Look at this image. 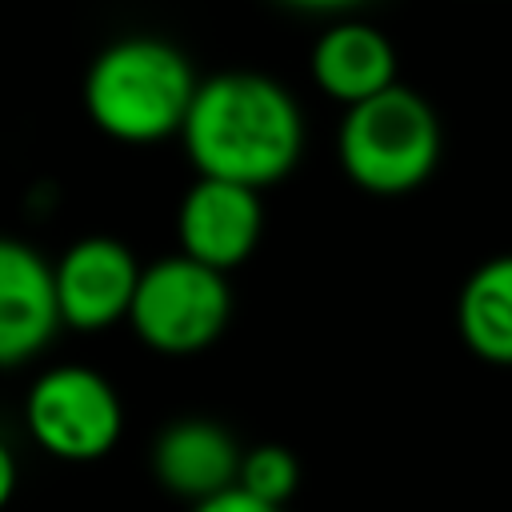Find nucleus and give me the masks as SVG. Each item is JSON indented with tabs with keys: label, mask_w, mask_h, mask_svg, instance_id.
<instances>
[{
	"label": "nucleus",
	"mask_w": 512,
	"mask_h": 512,
	"mask_svg": "<svg viewBox=\"0 0 512 512\" xmlns=\"http://www.w3.org/2000/svg\"><path fill=\"white\" fill-rule=\"evenodd\" d=\"M312 76L332 100L348 108L396 84V48L380 28L344 20L316 40Z\"/></svg>",
	"instance_id": "9d476101"
},
{
	"label": "nucleus",
	"mask_w": 512,
	"mask_h": 512,
	"mask_svg": "<svg viewBox=\"0 0 512 512\" xmlns=\"http://www.w3.org/2000/svg\"><path fill=\"white\" fill-rule=\"evenodd\" d=\"M336 156L348 180L364 192H412L440 160V120L420 92L392 84L360 104H348L336 132Z\"/></svg>",
	"instance_id": "7ed1b4c3"
},
{
	"label": "nucleus",
	"mask_w": 512,
	"mask_h": 512,
	"mask_svg": "<svg viewBox=\"0 0 512 512\" xmlns=\"http://www.w3.org/2000/svg\"><path fill=\"white\" fill-rule=\"evenodd\" d=\"M240 444L232 440L228 428L216 420H176L168 424L156 444H152V476L160 480L164 492L196 504L204 496H216L236 484L240 472Z\"/></svg>",
	"instance_id": "1a4fd4ad"
},
{
	"label": "nucleus",
	"mask_w": 512,
	"mask_h": 512,
	"mask_svg": "<svg viewBox=\"0 0 512 512\" xmlns=\"http://www.w3.org/2000/svg\"><path fill=\"white\" fill-rule=\"evenodd\" d=\"M236 484L264 504L284 508L300 488V464L284 444H256L240 456Z\"/></svg>",
	"instance_id": "f8f14e48"
},
{
	"label": "nucleus",
	"mask_w": 512,
	"mask_h": 512,
	"mask_svg": "<svg viewBox=\"0 0 512 512\" xmlns=\"http://www.w3.org/2000/svg\"><path fill=\"white\" fill-rule=\"evenodd\" d=\"M232 292L224 272L192 260V256H164L140 268L136 296L128 308L132 332L164 356H192L228 328Z\"/></svg>",
	"instance_id": "20e7f679"
},
{
	"label": "nucleus",
	"mask_w": 512,
	"mask_h": 512,
	"mask_svg": "<svg viewBox=\"0 0 512 512\" xmlns=\"http://www.w3.org/2000/svg\"><path fill=\"white\" fill-rule=\"evenodd\" d=\"M12 492H16V456H12V448L0 440V512L8 508Z\"/></svg>",
	"instance_id": "4468645a"
},
{
	"label": "nucleus",
	"mask_w": 512,
	"mask_h": 512,
	"mask_svg": "<svg viewBox=\"0 0 512 512\" xmlns=\"http://www.w3.org/2000/svg\"><path fill=\"white\" fill-rule=\"evenodd\" d=\"M196 96L192 64L156 36L108 44L84 76L88 120L120 144H156L184 128Z\"/></svg>",
	"instance_id": "f03ea898"
},
{
	"label": "nucleus",
	"mask_w": 512,
	"mask_h": 512,
	"mask_svg": "<svg viewBox=\"0 0 512 512\" xmlns=\"http://www.w3.org/2000/svg\"><path fill=\"white\" fill-rule=\"evenodd\" d=\"M288 8H300V12H344V8H356L364 0H280Z\"/></svg>",
	"instance_id": "2eb2a0df"
},
{
	"label": "nucleus",
	"mask_w": 512,
	"mask_h": 512,
	"mask_svg": "<svg viewBox=\"0 0 512 512\" xmlns=\"http://www.w3.org/2000/svg\"><path fill=\"white\" fill-rule=\"evenodd\" d=\"M60 328L48 260L24 240L0 236V368L32 360Z\"/></svg>",
	"instance_id": "6e6552de"
},
{
	"label": "nucleus",
	"mask_w": 512,
	"mask_h": 512,
	"mask_svg": "<svg viewBox=\"0 0 512 512\" xmlns=\"http://www.w3.org/2000/svg\"><path fill=\"white\" fill-rule=\"evenodd\" d=\"M180 136L200 176L264 188L300 160L304 120L276 80L224 72L196 84Z\"/></svg>",
	"instance_id": "f257e3e1"
},
{
	"label": "nucleus",
	"mask_w": 512,
	"mask_h": 512,
	"mask_svg": "<svg viewBox=\"0 0 512 512\" xmlns=\"http://www.w3.org/2000/svg\"><path fill=\"white\" fill-rule=\"evenodd\" d=\"M260 228H264V208L256 188L216 176H200L184 192L176 212L180 252L216 272L244 264L260 240Z\"/></svg>",
	"instance_id": "0eeeda50"
},
{
	"label": "nucleus",
	"mask_w": 512,
	"mask_h": 512,
	"mask_svg": "<svg viewBox=\"0 0 512 512\" xmlns=\"http://www.w3.org/2000/svg\"><path fill=\"white\" fill-rule=\"evenodd\" d=\"M136 280H140V264L120 240L112 236L76 240L52 268L60 324L80 332H100L112 328L116 320H128Z\"/></svg>",
	"instance_id": "423d86ee"
},
{
	"label": "nucleus",
	"mask_w": 512,
	"mask_h": 512,
	"mask_svg": "<svg viewBox=\"0 0 512 512\" xmlns=\"http://www.w3.org/2000/svg\"><path fill=\"white\" fill-rule=\"evenodd\" d=\"M28 436L56 460L88 464L116 448L124 408L116 388L84 364H56L40 372L24 396Z\"/></svg>",
	"instance_id": "39448f33"
},
{
	"label": "nucleus",
	"mask_w": 512,
	"mask_h": 512,
	"mask_svg": "<svg viewBox=\"0 0 512 512\" xmlns=\"http://www.w3.org/2000/svg\"><path fill=\"white\" fill-rule=\"evenodd\" d=\"M456 324L480 360L512 368V252L484 260L464 280Z\"/></svg>",
	"instance_id": "9b49d317"
},
{
	"label": "nucleus",
	"mask_w": 512,
	"mask_h": 512,
	"mask_svg": "<svg viewBox=\"0 0 512 512\" xmlns=\"http://www.w3.org/2000/svg\"><path fill=\"white\" fill-rule=\"evenodd\" d=\"M188 512H284V508L264 504V500H256L252 492H244L240 484H232V488H224V492H216V496L196 500Z\"/></svg>",
	"instance_id": "ddd939ff"
}]
</instances>
